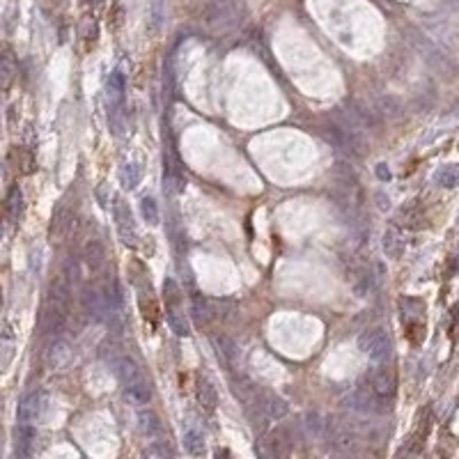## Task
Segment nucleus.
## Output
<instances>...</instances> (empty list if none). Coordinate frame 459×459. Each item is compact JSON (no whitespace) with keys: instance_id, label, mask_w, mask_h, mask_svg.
Here are the masks:
<instances>
[{"instance_id":"obj_1","label":"nucleus","mask_w":459,"mask_h":459,"mask_svg":"<svg viewBox=\"0 0 459 459\" xmlns=\"http://www.w3.org/2000/svg\"><path fill=\"white\" fill-rule=\"evenodd\" d=\"M246 14H248L246 5L239 0H211L209 5H204L200 21L207 30L225 35L230 30H237L246 21Z\"/></svg>"},{"instance_id":"obj_21","label":"nucleus","mask_w":459,"mask_h":459,"mask_svg":"<svg viewBox=\"0 0 459 459\" xmlns=\"http://www.w3.org/2000/svg\"><path fill=\"white\" fill-rule=\"evenodd\" d=\"M142 180V170L138 163H127V166H122V184H125V189H136Z\"/></svg>"},{"instance_id":"obj_16","label":"nucleus","mask_w":459,"mask_h":459,"mask_svg":"<svg viewBox=\"0 0 459 459\" xmlns=\"http://www.w3.org/2000/svg\"><path fill=\"white\" fill-rule=\"evenodd\" d=\"M166 319H168V326L173 328L175 335H180V338H189L191 335V326L180 308H166Z\"/></svg>"},{"instance_id":"obj_26","label":"nucleus","mask_w":459,"mask_h":459,"mask_svg":"<svg viewBox=\"0 0 459 459\" xmlns=\"http://www.w3.org/2000/svg\"><path fill=\"white\" fill-rule=\"evenodd\" d=\"M12 78V65H10V58H5V83H10Z\"/></svg>"},{"instance_id":"obj_23","label":"nucleus","mask_w":459,"mask_h":459,"mask_svg":"<svg viewBox=\"0 0 459 459\" xmlns=\"http://www.w3.org/2000/svg\"><path fill=\"white\" fill-rule=\"evenodd\" d=\"M163 299H166V308H177L182 301V290L177 287L173 278H166L163 283Z\"/></svg>"},{"instance_id":"obj_25","label":"nucleus","mask_w":459,"mask_h":459,"mask_svg":"<svg viewBox=\"0 0 459 459\" xmlns=\"http://www.w3.org/2000/svg\"><path fill=\"white\" fill-rule=\"evenodd\" d=\"M376 177H379V180H390V173H388L386 163H379V166H376Z\"/></svg>"},{"instance_id":"obj_5","label":"nucleus","mask_w":459,"mask_h":459,"mask_svg":"<svg viewBox=\"0 0 459 459\" xmlns=\"http://www.w3.org/2000/svg\"><path fill=\"white\" fill-rule=\"evenodd\" d=\"M253 409H257V414H262L266 420H280V418L287 416V402L283 397H278L276 393H269V390H262L255 397V402L250 404Z\"/></svg>"},{"instance_id":"obj_10","label":"nucleus","mask_w":459,"mask_h":459,"mask_svg":"<svg viewBox=\"0 0 459 459\" xmlns=\"http://www.w3.org/2000/svg\"><path fill=\"white\" fill-rule=\"evenodd\" d=\"M83 259L87 264V269L92 273H101V269L106 266V248L99 239H87L83 246Z\"/></svg>"},{"instance_id":"obj_14","label":"nucleus","mask_w":459,"mask_h":459,"mask_svg":"<svg viewBox=\"0 0 459 459\" xmlns=\"http://www.w3.org/2000/svg\"><path fill=\"white\" fill-rule=\"evenodd\" d=\"M191 312H193V317L200 321V324H207V321L216 317L214 303H211L209 299H204L202 294H195V297L191 299Z\"/></svg>"},{"instance_id":"obj_18","label":"nucleus","mask_w":459,"mask_h":459,"mask_svg":"<svg viewBox=\"0 0 459 459\" xmlns=\"http://www.w3.org/2000/svg\"><path fill=\"white\" fill-rule=\"evenodd\" d=\"M163 21H166V0H152V5H149V30L159 32Z\"/></svg>"},{"instance_id":"obj_7","label":"nucleus","mask_w":459,"mask_h":459,"mask_svg":"<svg viewBox=\"0 0 459 459\" xmlns=\"http://www.w3.org/2000/svg\"><path fill=\"white\" fill-rule=\"evenodd\" d=\"M74 228H76V209L67 207L65 202L58 204L56 211H53V218H51V237L63 239L70 235Z\"/></svg>"},{"instance_id":"obj_11","label":"nucleus","mask_w":459,"mask_h":459,"mask_svg":"<svg viewBox=\"0 0 459 459\" xmlns=\"http://www.w3.org/2000/svg\"><path fill=\"white\" fill-rule=\"evenodd\" d=\"M397 223H400L402 228H407V230H418V228H423V223H425V218H423V209L418 207L416 202H411V204H402L400 214H397Z\"/></svg>"},{"instance_id":"obj_2","label":"nucleus","mask_w":459,"mask_h":459,"mask_svg":"<svg viewBox=\"0 0 459 459\" xmlns=\"http://www.w3.org/2000/svg\"><path fill=\"white\" fill-rule=\"evenodd\" d=\"M115 374L125 386V393L131 402L136 404H149L152 400V386H149L147 376L142 374L140 365L136 363L131 356H122V359L113 365Z\"/></svg>"},{"instance_id":"obj_13","label":"nucleus","mask_w":459,"mask_h":459,"mask_svg":"<svg viewBox=\"0 0 459 459\" xmlns=\"http://www.w3.org/2000/svg\"><path fill=\"white\" fill-rule=\"evenodd\" d=\"M211 345H214L216 354H218V359L225 361V363H228V365H232V363L237 361L239 347H237V342H235V340L228 338V335H214V338H211Z\"/></svg>"},{"instance_id":"obj_12","label":"nucleus","mask_w":459,"mask_h":459,"mask_svg":"<svg viewBox=\"0 0 459 459\" xmlns=\"http://www.w3.org/2000/svg\"><path fill=\"white\" fill-rule=\"evenodd\" d=\"M195 393H198V402L202 404V409H207V411H214V409H216L218 395H216V388L211 386V381L207 379V376H198Z\"/></svg>"},{"instance_id":"obj_19","label":"nucleus","mask_w":459,"mask_h":459,"mask_svg":"<svg viewBox=\"0 0 459 459\" xmlns=\"http://www.w3.org/2000/svg\"><path fill=\"white\" fill-rule=\"evenodd\" d=\"M5 204H8V216L12 218V221H17V218L21 216V209H23V193H21V189L12 186Z\"/></svg>"},{"instance_id":"obj_15","label":"nucleus","mask_w":459,"mask_h":459,"mask_svg":"<svg viewBox=\"0 0 459 459\" xmlns=\"http://www.w3.org/2000/svg\"><path fill=\"white\" fill-rule=\"evenodd\" d=\"M383 253H386L388 259H400L404 255V239L397 230H388L383 235Z\"/></svg>"},{"instance_id":"obj_6","label":"nucleus","mask_w":459,"mask_h":459,"mask_svg":"<svg viewBox=\"0 0 459 459\" xmlns=\"http://www.w3.org/2000/svg\"><path fill=\"white\" fill-rule=\"evenodd\" d=\"M115 223H118V232L122 237V242H125L127 246H134L136 242V225H134V216L131 211H129V207L125 204V200L122 198H115Z\"/></svg>"},{"instance_id":"obj_24","label":"nucleus","mask_w":459,"mask_h":459,"mask_svg":"<svg viewBox=\"0 0 459 459\" xmlns=\"http://www.w3.org/2000/svg\"><path fill=\"white\" fill-rule=\"evenodd\" d=\"M138 303H140V312H142V317L149 319V321H152V324H154L156 317H159V310H156V303L152 301V297H145V294H140Z\"/></svg>"},{"instance_id":"obj_20","label":"nucleus","mask_w":459,"mask_h":459,"mask_svg":"<svg viewBox=\"0 0 459 459\" xmlns=\"http://www.w3.org/2000/svg\"><path fill=\"white\" fill-rule=\"evenodd\" d=\"M138 427L145 436H154V434H159L161 425H159V418L147 409V411H140L138 414Z\"/></svg>"},{"instance_id":"obj_3","label":"nucleus","mask_w":459,"mask_h":459,"mask_svg":"<svg viewBox=\"0 0 459 459\" xmlns=\"http://www.w3.org/2000/svg\"><path fill=\"white\" fill-rule=\"evenodd\" d=\"M359 349L370 361L381 365V363L388 361L390 352H393V345H390V338L383 328H370V331H363L359 335Z\"/></svg>"},{"instance_id":"obj_8","label":"nucleus","mask_w":459,"mask_h":459,"mask_svg":"<svg viewBox=\"0 0 459 459\" xmlns=\"http://www.w3.org/2000/svg\"><path fill=\"white\" fill-rule=\"evenodd\" d=\"M44 361L49 367H63L72 361V347L63 338H53L44 349Z\"/></svg>"},{"instance_id":"obj_27","label":"nucleus","mask_w":459,"mask_h":459,"mask_svg":"<svg viewBox=\"0 0 459 459\" xmlns=\"http://www.w3.org/2000/svg\"><path fill=\"white\" fill-rule=\"evenodd\" d=\"M216 459H232V455H230L228 450H218V452H216Z\"/></svg>"},{"instance_id":"obj_22","label":"nucleus","mask_w":459,"mask_h":459,"mask_svg":"<svg viewBox=\"0 0 459 459\" xmlns=\"http://www.w3.org/2000/svg\"><path fill=\"white\" fill-rule=\"evenodd\" d=\"M140 214H142V218H145V223L147 225H159V207H156V200L152 195H147V198H142L140 200Z\"/></svg>"},{"instance_id":"obj_9","label":"nucleus","mask_w":459,"mask_h":459,"mask_svg":"<svg viewBox=\"0 0 459 459\" xmlns=\"http://www.w3.org/2000/svg\"><path fill=\"white\" fill-rule=\"evenodd\" d=\"M39 402H42V397H39V390H28V393H25L21 400H19V409H17L19 425H32L37 420Z\"/></svg>"},{"instance_id":"obj_17","label":"nucleus","mask_w":459,"mask_h":459,"mask_svg":"<svg viewBox=\"0 0 459 459\" xmlns=\"http://www.w3.org/2000/svg\"><path fill=\"white\" fill-rule=\"evenodd\" d=\"M184 450L189 452L191 457H202L204 455V436L198 429L189 427L184 431Z\"/></svg>"},{"instance_id":"obj_4","label":"nucleus","mask_w":459,"mask_h":459,"mask_svg":"<svg viewBox=\"0 0 459 459\" xmlns=\"http://www.w3.org/2000/svg\"><path fill=\"white\" fill-rule=\"evenodd\" d=\"M370 388L376 397L381 400H393L395 390H397V374L390 365H376L372 372H370Z\"/></svg>"}]
</instances>
